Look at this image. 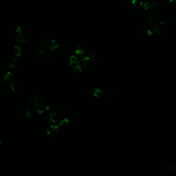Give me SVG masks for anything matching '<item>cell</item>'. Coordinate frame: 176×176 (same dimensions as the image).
Listing matches in <instances>:
<instances>
[{"label":"cell","mask_w":176,"mask_h":176,"mask_svg":"<svg viewBox=\"0 0 176 176\" xmlns=\"http://www.w3.org/2000/svg\"><path fill=\"white\" fill-rule=\"evenodd\" d=\"M39 42L48 49L54 51L59 47V45L53 40L47 37H42L39 39Z\"/></svg>","instance_id":"obj_1"},{"label":"cell","mask_w":176,"mask_h":176,"mask_svg":"<svg viewBox=\"0 0 176 176\" xmlns=\"http://www.w3.org/2000/svg\"><path fill=\"white\" fill-rule=\"evenodd\" d=\"M4 82L8 84L10 89L13 91H16L17 90V86L14 83L13 76L11 72H7L5 74L4 78Z\"/></svg>","instance_id":"obj_2"},{"label":"cell","mask_w":176,"mask_h":176,"mask_svg":"<svg viewBox=\"0 0 176 176\" xmlns=\"http://www.w3.org/2000/svg\"><path fill=\"white\" fill-rule=\"evenodd\" d=\"M47 134L52 139H57L59 137L60 134L59 127L57 126H52L49 127L47 130Z\"/></svg>","instance_id":"obj_3"},{"label":"cell","mask_w":176,"mask_h":176,"mask_svg":"<svg viewBox=\"0 0 176 176\" xmlns=\"http://www.w3.org/2000/svg\"><path fill=\"white\" fill-rule=\"evenodd\" d=\"M152 30L159 34L164 35L167 33V26L164 22L160 21L156 24L155 28Z\"/></svg>","instance_id":"obj_4"},{"label":"cell","mask_w":176,"mask_h":176,"mask_svg":"<svg viewBox=\"0 0 176 176\" xmlns=\"http://www.w3.org/2000/svg\"><path fill=\"white\" fill-rule=\"evenodd\" d=\"M158 4L155 1L153 0H148L146 2L144 3L143 9L145 10H154L157 9Z\"/></svg>","instance_id":"obj_5"},{"label":"cell","mask_w":176,"mask_h":176,"mask_svg":"<svg viewBox=\"0 0 176 176\" xmlns=\"http://www.w3.org/2000/svg\"><path fill=\"white\" fill-rule=\"evenodd\" d=\"M43 98V96L41 94H38L36 96H30L26 99V102L30 104H35L38 102V101L42 100Z\"/></svg>","instance_id":"obj_6"},{"label":"cell","mask_w":176,"mask_h":176,"mask_svg":"<svg viewBox=\"0 0 176 176\" xmlns=\"http://www.w3.org/2000/svg\"><path fill=\"white\" fill-rule=\"evenodd\" d=\"M48 54V53L46 51L40 50L37 52L35 58V61L37 63H40L47 58Z\"/></svg>","instance_id":"obj_7"},{"label":"cell","mask_w":176,"mask_h":176,"mask_svg":"<svg viewBox=\"0 0 176 176\" xmlns=\"http://www.w3.org/2000/svg\"><path fill=\"white\" fill-rule=\"evenodd\" d=\"M36 110L37 111V112L39 114H41L46 111H48L49 110V107L48 106L46 105L45 104L40 103V102H37L36 103Z\"/></svg>","instance_id":"obj_8"},{"label":"cell","mask_w":176,"mask_h":176,"mask_svg":"<svg viewBox=\"0 0 176 176\" xmlns=\"http://www.w3.org/2000/svg\"><path fill=\"white\" fill-rule=\"evenodd\" d=\"M16 40L18 43H21V44L25 42L26 40L25 36L22 33L17 34V35L16 37Z\"/></svg>","instance_id":"obj_9"},{"label":"cell","mask_w":176,"mask_h":176,"mask_svg":"<svg viewBox=\"0 0 176 176\" xmlns=\"http://www.w3.org/2000/svg\"><path fill=\"white\" fill-rule=\"evenodd\" d=\"M23 50L22 48L20 46H16L13 49V53L14 54L18 57H19L21 56L22 54Z\"/></svg>","instance_id":"obj_10"},{"label":"cell","mask_w":176,"mask_h":176,"mask_svg":"<svg viewBox=\"0 0 176 176\" xmlns=\"http://www.w3.org/2000/svg\"><path fill=\"white\" fill-rule=\"evenodd\" d=\"M91 94L96 98H99L102 96L103 92L102 90L99 88H96L93 89L91 92Z\"/></svg>","instance_id":"obj_11"},{"label":"cell","mask_w":176,"mask_h":176,"mask_svg":"<svg viewBox=\"0 0 176 176\" xmlns=\"http://www.w3.org/2000/svg\"><path fill=\"white\" fill-rule=\"evenodd\" d=\"M132 4L137 8H143L144 2L142 0H132Z\"/></svg>","instance_id":"obj_12"},{"label":"cell","mask_w":176,"mask_h":176,"mask_svg":"<svg viewBox=\"0 0 176 176\" xmlns=\"http://www.w3.org/2000/svg\"><path fill=\"white\" fill-rule=\"evenodd\" d=\"M128 170H129V172L130 173V174L134 175V174L136 173V172H137V168L136 167L135 165L131 164H130V165L129 166Z\"/></svg>","instance_id":"obj_13"},{"label":"cell","mask_w":176,"mask_h":176,"mask_svg":"<svg viewBox=\"0 0 176 176\" xmlns=\"http://www.w3.org/2000/svg\"><path fill=\"white\" fill-rule=\"evenodd\" d=\"M49 117H50V120L52 122H53V123H55L57 122V121H58V116L56 114L51 112L49 114Z\"/></svg>","instance_id":"obj_14"},{"label":"cell","mask_w":176,"mask_h":176,"mask_svg":"<svg viewBox=\"0 0 176 176\" xmlns=\"http://www.w3.org/2000/svg\"><path fill=\"white\" fill-rule=\"evenodd\" d=\"M147 24L151 28V30H153L156 25L155 22L154 20L151 17H149L147 19Z\"/></svg>","instance_id":"obj_15"},{"label":"cell","mask_w":176,"mask_h":176,"mask_svg":"<svg viewBox=\"0 0 176 176\" xmlns=\"http://www.w3.org/2000/svg\"><path fill=\"white\" fill-rule=\"evenodd\" d=\"M69 123V121L67 118H65L63 120H62L59 123L58 127L59 128H63L66 127Z\"/></svg>","instance_id":"obj_16"},{"label":"cell","mask_w":176,"mask_h":176,"mask_svg":"<svg viewBox=\"0 0 176 176\" xmlns=\"http://www.w3.org/2000/svg\"><path fill=\"white\" fill-rule=\"evenodd\" d=\"M78 62V58L74 55H72L69 58V63H70V66H72V65L75 64Z\"/></svg>","instance_id":"obj_17"},{"label":"cell","mask_w":176,"mask_h":176,"mask_svg":"<svg viewBox=\"0 0 176 176\" xmlns=\"http://www.w3.org/2000/svg\"><path fill=\"white\" fill-rule=\"evenodd\" d=\"M73 71L76 74H80L82 72V70L80 65L79 64H77L74 67Z\"/></svg>","instance_id":"obj_18"},{"label":"cell","mask_w":176,"mask_h":176,"mask_svg":"<svg viewBox=\"0 0 176 176\" xmlns=\"http://www.w3.org/2000/svg\"><path fill=\"white\" fill-rule=\"evenodd\" d=\"M19 64V62L18 60L16 58H13L12 60V61H11L10 63V66L11 68H16L18 65Z\"/></svg>","instance_id":"obj_19"},{"label":"cell","mask_w":176,"mask_h":176,"mask_svg":"<svg viewBox=\"0 0 176 176\" xmlns=\"http://www.w3.org/2000/svg\"><path fill=\"white\" fill-rule=\"evenodd\" d=\"M34 114V111L31 109V108H30V109H28L26 112H25V116L26 118H30L31 117H32Z\"/></svg>","instance_id":"obj_20"},{"label":"cell","mask_w":176,"mask_h":176,"mask_svg":"<svg viewBox=\"0 0 176 176\" xmlns=\"http://www.w3.org/2000/svg\"><path fill=\"white\" fill-rule=\"evenodd\" d=\"M47 58L50 62H54L56 60V56L53 54H48Z\"/></svg>","instance_id":"obj_21"},{"label":"cell","mask_w":176,"mask_h":176,"mask_svg":"<svg viewBox=\"0 0 176 176\" xmlns=\"http://www.w3.org/2000/svg\"><path fill=\"white\" fill-rule=\"evenodd\" d=\"M143 11V8H137L135 10V11H134V13L135 14V15L136 16H138L140 15Z\"/></svg>","instance_id":"obj_22"},{"label":"cell","mask_w":176,"mask_h":176,"mask_svg":"<svg viewBox=\"0 0 176 176\" xmlns=\"http://www.w3.org/2000/svg\"><path fill=\"white\" fill-rule=\"evenodd\" d=\"M23 31V27L22 26L19 25L16 27V32L17 33V34H20V33H22Z\"/></svg>","instance_id":"obj_23"},{"label":"cell","mask_w":176,"mask_h":176,"mask_svg":"<svg viewBox=\"0 0 176 176\" xmlns=\"http://www.w3.org/2000/svg\"><path fill=\"white\" fill-rule=\"evenodd\" d=\"M153 30H148V31H147V33H148V35H149V36H151L152 35V34H153Z\"/></svg>","instance_id":"obj_24"},{"label":"cell","mask_w":176,"mask_h":176,"mask_svg":"<svg viewBox=\"0 0 176 176\" xmlns=\"http://www.w3.org/2000/svg\"><path fill=\"white\" fill-rule=\"evenodd\" d=\"M176 0H170V2L172 3H175V2H176Z\"/></svg>","instance_id":"obj_25"},{"label":"cell","mask_w":176,"mask_h":176,"mask_svg":"<svg viewBox=\"0 0 176 176\" xmlns=\"http://www.w3.org/2000/svg\"><path fill=\"white\" fill-rule=\"evenodd\" d=\"M1 144V138H0V144Z\"/></svg>","instance_id":"obj_26"},{"label":"cell","mask_w":176,"mask_h":176,"mask_svg":"<svg viewBox=\"0 0 176 176\" xmlns=\"http://www.w3.org/2000/svg\"><path fill=\"white\" fill-rule=\"evenodd\" d=\"M0 49H1V46H0Z\"/></svg>","instance_id":"obj_27"}]
</instances>
